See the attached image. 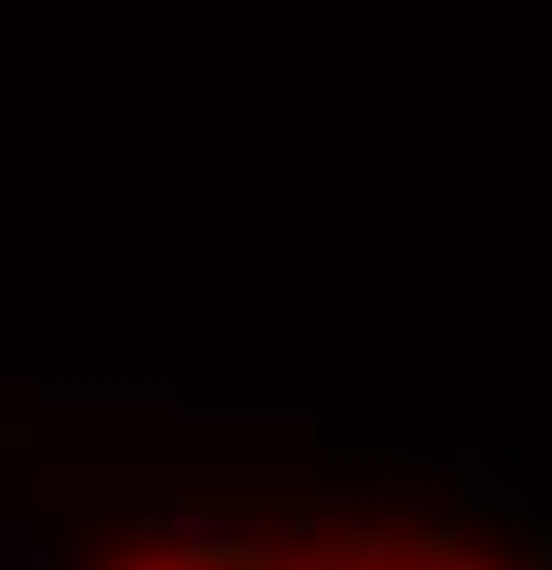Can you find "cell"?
Here are the masks:
<instances>
[{
  "mask_svg": "<svg viewBox=\"0 0 552 570\" xmlns=\"http://www.w3.org/2000/svg\"><path fill=\"white\" fill-rule=\"evenodd\" d=\"M334 553H343V570H368V562H404V544H395L386 527H351V535L334 544Z\"/></svg>",
  "mask_w": 552,
  "mask_h": 570,
  "instance_id": "1",
  "label": "cell"
},
{
  "mask_svg": "<svg viewBox=\"0 0 552 570\" xmlns=\"http://www.w3.org/2000/svg\"><path fill=\"white\" fill-rule=\"evenodd\" d=\"M456 500H465L474 518H483V509H509V500H500V483H491L483 465H465V474H456Z\"/></svg>",
  "mask_w": 552,
  "mask_h": 570,
  "instance_id": "2",
  "label": "cell"
},
{
  "mask_svg": "<svg viewBox=\"0 0 552 570\" xmlns=\"http://www.w3.org/2000/svg\"><path fill=\"white\" fill-rule=\"evenodd\" d=\"M438 570H483V562H465V553H447V562H438Z\"/></svg>",
  "mask_w": 552,
  "mask_h": 570,
  "instance_id": "3",
  "label": "cell"
}]
</instances>
